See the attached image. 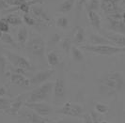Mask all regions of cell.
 <instances>
[{
	"label": "cell",
	"instance_id": "obj_3",
	"mask_svg": "<svg viewBox=\"0 0 125 123\" xmlns=\"http://www.w3.org/2000/svg\"><path fill=\"white\" fill-rule=\"evenodd\" d=\"M82 48L88 52L100 55H115L119 53H124L125 47H116L114 45H84Z\"/></svg>",
	"mask_w": 125,
	"mask_h": 123
},
{
	"label": "cell",
	"instance_id": "obj_8",
	"mask_svg": "<svg viewBox=\"0 0 125 123\" xmlns=\"http://www.w3.org/2000/svg\"><path fill=\"white\" fill-rule=\"evenodd\" d=\"M25 107H28L29 109L36 112L38 115L44 117L50 115L53 111V108L50 105L46 104L42 102H26Z\"/></svg>",
	"mask_w": 125,
	"mask_h": 123
},
{
	"label": "cell",
	"instance_id": "obj_33",
	"mask_svg": "<svg viewBox=\"0 0 125 123\" xmlns=\"http://www.w3.org/2000/svg\"><path fill=\"white\" fill-rule=\"evenodd\" d=\"M87 3H88V0H76V10H77V12L79 13V11H81L83 6L86 5Z\"/></svg>",
	"mask_w": 125,
	"mask_h": 123
},
{
	"label": "cell",
	"instance_id": "obj_30",
	"mask_svg": "<svg viewBox=\"0 0 125 123\" xmlns=\"http://www.w3.org/2000/svg\"><path fill=\"white\" fill-rule=\"evenodd\" d=\"M68 25H69V21H68L67 17L62 16V17L57 18V20H56V26H58L60 28H66Z\"/></svg>",
	"mask_w": 125,
	"mask_h": 123
},
{
	"label": "cell",
	"instance_id": "obj_41",
	"mask_svg": "<svg viewBox=\"0 0 125 123\" xmlns=\"http://www.w3.org/2000/svg\"><path fill=\"white\" fill-rule=\"evenodd\" d=\"M101 123H107L106 121H103V122H101Z\"/></svg>",
	"mask_w": 125,
	"mask_h": 123
},
{
	"label": "cell",
	"instance_id": "obj_17",
	"mask_svg": "<svg viewBox=\"0 0 125 123\" xmlns=\"http://www.w3.org/2000/svg\"><path fill=\"white\" fill-rule=\"evenodd\" d=\"M89 41L91 43V45H114L115 46V44L111 42L109 40H107L104 36H101L97 34L90 35Z\"/></svg>",
	"mask_w": 125,
	"mask_h": 123
},
{
	"label": "cell",
	"instance_id": "obj_15",
	"mask_svg": "<svg viewBox=\"0 0 125 123\" xmlns=\"http://www.w3.org/2000/svg\"><path fill=\"white\" fill-rule=\"evenodd\" d=\"M107 20L109 22V28L111 30L120 34H125V23L123 20H113L110 18H107Z\"/></svg>",
	"mask_w": 125,
	"mask_h": 123
},
{
	"label": "cell",
	"instance_id": "obj_6",
	"mask_svg": "<svg viewBox=\"0 0 125 123\" xmlns=\"http://www.w3.org/2000/svg\"><path fill=\"white\" fill-rule=\"evenodd\" d=\"M19 115L25 120V122L28 123H46L48 120L44 117H42L38 115L36 112L27 108H24L19 112Z\"/></svg>",
	"mask_w": 125,
	"mask_h": 123
},
{
	"label": "cell",
	"instance_id": "obj_9",
	"mask_svg": "<svg viewBox=\"0 0 125 123\" xmlns=\"http://www.w3.org/2000/svg\"><path fill=\"white\" fill-rule=\"evenodd\" d=\"M54 73H55V70H45V71L39 72L29 79L30 85L31 86H36V85H40L42 83H44L46 80H48Z\"/></svg>",
	"mask_w": 125,
	"mask_h": 123
},
{
	"label": "cell",
	"instance_id": "obj_5",
	"mask_svg": "<svg viewBox=\"0 0 125 123\" xmlns=\"http://www.w3.org/2000/svg\"><path fill=\"white\" fill-rule=\"evenodd\" d=\"M5 55H6L8 59L10 61V63L14 67L23 69L25 71H31L32 70V66L30 64V62L24 56L19 55L17 54H14V53H11L10 51H6Z\"/></svg>",
	"mask_w": 125,
	"mask_h": 123
},
{
	"label": "cell",
	"instance_id": "obj_12",
	"mask_svg": "<svg viewBox=\"0 0 125 123\" xmlns=\"http://www.w3.org/2000/svg\"><path fill=\"white\" fill-rule=\"evenodd\" d=\"M104 36L115 45L125 47V35L117 32H104Z\"/></svg>",
	"mask_w": 125,
	"mask_h": 123
},
{
	"label": "cell",
	"instance_id": "obj_20",
	"mask_svg": "<svg viewBox=\"0 0 125 123\" xmlns=\"http://www.w3.org/2000/svg\"><path fill=\"white\" fill-rule=\"evenodd\" d=\"M75 0H64L60 3V5L58 7L57 11L61 13H67L72 10L73 4H74Z\"/></svg>",
	"mask_w": 125,
	"mask_h": 123
},
{
	"label": "cell",
	"instance_id": "obj_7",
	"mask_svg": "<svg viewBox=\"0 0 125 123\" xmlns=\"http://www.w3.org/2000/svg\"><path fill=\"white\" fill-rule=\"evenodd\" d=\"M56 112L59 113V114L65 115V116H70V117H80L83 114V112H84V109H83V107H82L81 105L76 104V103H72V102H68Z\"/></svg>",
	"mask_w": 125,
	"mask_h": 123
},
{
	"label": "cell",
	"instance_id": "obj_2",
	"mask_svg": "<svg viewBox=\"0 0 125 123\" xmlns=\"http://www.w3.org/2000/svg\"><path fill=\"white\" fill-rule=\"evenodd\" d=\"M54 89V83L47 82L43 85L38 86L34 90H32L29 97L27 99V102H41L50 96L52 90Z\"/></svg>",
	"mask_w": 125,
	"mask_h": 123
},
{
	"label": "cell",
	"instance_id": "obj_11",
	"mask_svg": "<svg viewBox=\"0 0 125 123\" xmlns=\"http://www.w3.org/2000/svg\"><path fill=\"white\" fill-rule=\"evenodd\" d=\"M54 94L55 98L62 100L66 96V83L62 77L57 78L54 84Z\"/></svg>",
	"mask_w": 125,
	"mask_h": 123
},
{
	"label": "cell",
	"instance_id": "obj_37",
	"mask_svg": "<svg viewBox=\"0 0 125 123\" xmlns=\"http://www.w3.org/2000/svg\"><path fill=\"white\" fill-rule=\"evenodd\" d=\"M122 20H123V22L125 23V11H124V13L122 14Z\"/></svg>",
	"mask_w": 125,
	"mask_h": 123
},
{
	"label": "cell",
	"instance_id": "obj_34",
	"mask_svg": "<svg viewBox=\"0 0 125 123\" xmlns=\"http://www.w3.org/2000/svg\"><path fill=\"white\" fill-rule=\"evenodd\" d=\"M84 121L85 123H93V119L90 116V114H86L84 116Z\"/></svg>",
	"mask_w": 125,
	"mask_h": 123
},
{
	"label": "cell",
	"instance_id": "obj_29",
	"mask_svg": "<svg viewBox=\"0 0 125 123\" xmlns=\"http://www.w3.org/2000/svg\"><path fill=\"white\" fill-rule=\"evenodd\" d=\"M72 42H73V41L70 39V38L66 37L65 39H63L62 42H61V47H62V49L67 53V54H69L71 49H72Z\"/></svg>",
	"mask_w": 125,
	"mask_h": 123
},
{
	"label": "cell",
	"instance_id": "obj_10",
	"mask_svg": "<svg viewBox=\"0 0 125 123\" xmlns=\"http://www.w3.org/2000/svg\"><path fill=\"white\" fill-rule=\"evenodd\" d=\"M26 96H27L26 94L21 95L17 99L13 100L10 107L8 108L4 112L6 113L7 115H9V116H17V115H19V112L21 111V108H22V106L24 104V101L25 100V97H26Z\"/></svg>",
	"mask_w": 125,
	"mask_h": 123
},
{
	"label": "cell",
	"instance_id": "obj_18",
	"mask_svg": "<svg viewBox=\"0 0 125 123\" xmlns=\"http://www.w3.org/2000/svg\"><path fill=\"white\" fill-rule=\"evenodd\" d=\"M73 42L75 44H81L85 41V30L82 26H75L73 33Z\"/></svg>",
	"mask_w": 125,
	"mask_h": 123
},
{
	"label": "cell",
	"instance_id": "obj_19",
	"mask_svg": "<svg viewBox=\"0 0 125 123\" xmlns=\"http://www.w3.org/2000/svg\"><path fill=\"white\" fill-rule=\"evenodd\" d=\"M88 20L94 29L101 30V18L97 11H88Z\"/></svg>",
	"mask_w": 125,
	"mask_h": 123
},
{
	"label": "cell",
	"instance_id": "obj_32",
	"mask_svg": "<svg viewBox=\"0 0 125 123\" xmlns=\"http://www.w3.org/2000/svg\"><path fill=\"white\" fill-rule=\"evenodd\" d=\"M9 25H10V24L8 23L7 19L1 18L0 19V31H1V32H4V33L9 32V29H10Z\"/></svg>",
	"mask_w": 125,
	"mask_h": 123
},
{
	"label": "cell",
	"instance_id": "obj_22",
	"mask_svg": "<svg viewBox=\"0 0 125 123\" xmlns=\"http://www.w3.org/2000/svg\"><path fill=\"white\" fill-rule=\"evenodd\" d=\"M71 53H72V56H73V59L75 62H82L84 60V55L82 53L79 48H77L76 46L73 45L72 46V49H71Z\"/></svg>",
	"mask_w": 125,
	"mask_h": 123
},
{
	"label": "cell",
	"instance_id": "obj_4",
	"mask_svg": "<svg viewBox=\"0 0 125 123\" xmlns=\"http://www.w3.org/2000/svg\"><path fill=\"white\" fill-rule=\"evenodd\" d=\"M27 51L38 58H43L45 54V42L43 38L37 36L33 37L26 43Z\"/></svg>",
	"mask_w": 125,
	"mask_h": 123
},
{
	"label": "cell",
	"instance_id": "obj_14",
	"mask_svg": "<svg viewBox=\"0 0 125 123\" xmlns=\"http://www.w3.org/2000/svg\"><path fill=\"white\" fill-rule=\"evenodd\" d=\"M101 9L108 15L118 11V5L114 0H102Z\"/></svg>",
	"mask_w": 125,
	"mask_h": 123
},
{
	"label": "cell",
	"instance_id": "obj_24",
	"mask_svg": "<svg viewBox=\"0 0 125 123\" xmlns=\"http://www.w3.org/2000/svg\"><path fill=\"white\" fill-rule=\"evenodd\" d=\"M101 8L100 0H89L87 3V12L88 11H97Z\"/></svg>",
	"mask_w": 125,
	"mask_h": 123
},
{
	"label": "cell",
	"instance_id": "obj_25",
	"mask_svg": "<svg viewBox=\"0 0 125 123\" xmlns=\"http://www.w3.org/2000/svg\"><path fill=\"white\" fill-rule=\"evenodd\" d=\"M7 21L10 25H20L23 24V20L19 17L18 15H15V14H9L8 17H7Z\"/></svg>",
	"mask_w": 125,
	"mask_h": 123
},
{
	"label": "cell",
	"instance_id": "obj_13",
	"mask_svg": "<svg viewBox=\"0 0 125 123\" xmlns=\"http://www.w3.org/2000/svg\"><path fill=\"white\" fill-rule=\"evenodd\" d=\"M10 81H11L12 84H14V85H16V86H18L27 87V86H31L29 79L25 78L24 74L12 73L10 75Z\"/></svg>",
	"mask_w": 125,
	"mask_h": 123
},
{
	"label": "cell",
	"instance_id": "obj_1",
	"mask_svg": "<svg viewBox=\"0 0 125 123\" xmlns=\"http://www.w3.org/2000/svg\"><path fill=\"white\" fill-rule=\"evenodd\" d=\"M125 80L119 72H108L98 79L99 93L104 96H112L123 90Z\"/></svg>",
	"mask_w": 125,
	"mask_h": 123
},
{
	"label": "cell",
	"instance_id": "obj_21",
	"mask_svg": "<svg viewBox=\"0 0 125 123\" xmlns=\"http://www.w3.org/2000/svg\"><path fill=\"white\" fill-rule=\"evenodd\" d=\"M27 37H28V33H27V29L25 27H22L20 28L17 33V41L20 43V45L25 46L26 42H27Z\"/></svg>",
	"mask_w": 125,
	"mask_h": 123
},
{
	"label": "cell",
	"instance_id": "obj_36",
	"mask_svg": "<svg viewBox=\"0 0 125 123\" xmlns=\"http://www.w3.org/2000/svg\"><path fill=\"white\" fill-rule=\"evenodd\" d=\"M6 89L4 88V87H2V86H0V97H3V96H5L6 95Z\"/></svg>",
	"mask_w": 125,
	"mask_h": 123
},
{
	"label": "cell",
	"instance_id": "obj_16",
	"mask_svg": "<svg viewBox=\"0 0 125 123\" xmlns=\"http://www.w3.org/2000/svg\"><path fill=\"white\" fill-rule=\"evenodd\" d=\"M30 10H31V12L33 13L36 17H38L39 19H41L42 21H44V22H46V23H48V22L51 21L50 16L47 14V12H46L45 10H44V9L42 7L34 5Z\"/></svg>",
	"mask_w": 125,
	"mask_h": 123
},
{
	"label": "cell",
	"instance_id": "obj_28",
	"mask_svg": "<svg viewBox=\"0 0 125 123\" xmlns=\"http://www.w3.org/2000/svg\"><path fill=\"white\" fill-rule=\"evenodd\" d=\"M12 101L13 100H10V99L0 97V110L5 111L8 108H10L11 103H12Z\"/></svg>",
	"mask_w": 125,
	"mask_h": 123
},
{
	"label": "cell",
	"instance_id": "obj_39",
	"mask_svg": "<svg viewBox=\"0 0 125 123\" xmlns=\"http://www.w3.org/2000/svg\"><path fill=\"white\" fill-rule=\"evenodd\" d=\"M2 36H3V32H1V31H0V39L2 38Z\"/></svg>",
	"mask_w": 125,
	"mask_h": 123
},
{
	"label": "cell",
	"instance_id": "obj_35",
	"mask_svg": "<svg viewBox=\"0 0 125 123\" xmlns=\"http://www.w3.org/2000/svg\"><path fill=\"white\" fill-rule=\"evenodd\" d=\"M9 7L10 6L7 4V2H5L4 0H0V10H7Z\"/></svg>",
	"mask_w": 125,
	"mask_h": 123
},
{
	"label": "cell",
	"instance_id": "obj_38",
	"mask_svg": "<svg viewBox=\"0 0 125 123\" xmlns=\"http://www.w3.org/2000/svg\"><path fill=\"white\" fill-rule=\"evenodd\" d=\"M53 123H68V122H65V121H56V122H53Z\"/></svg>",
	"mask_w": 125,
	"mask_h": 123
},
{
	"label": "cell",
	"instance_id": "obj_26",
	"mask_svg": "<svg viewBox=\"0 0 125 123\" xmlns=\"http://www.w3.org/2000/svg\"><path fill=\"white\" fill-rule=\"evenodd\" d=\"M1 41L3 43H5V44H9V45H11V46L15 47V48H18L17 43L14 41L13 38L10 34H8V33H3V36L1 38Z\"/></svg>",
	"mask_w": 125,
	"mask_h": 123
},
{
	"label": "cell",
	"instance_id": "obj_31",
	"mask_svg": "<svg viewBox=\"0 0 125 123\" xmlns=\"http://www.w3.org/2000/svg\"><path fill=\"white\" fill-rule=\"evenodd\" d=\"M95 109L96 111L99 113V114H105L109 111V107L106 104H104V103H96L95 104Z\"/></svg>",
	"mask_w": 125,
	"mask_h": 123
},
{
	"label": "cell",
	"instance_id": "obj_23",
	"mask_svg": "<svg viewBox=\"0 0 125 123\" xmlns=\"http://www.w3.org/2000/svg\"><path fill=\"white\" fill-rule=\"evenodd\" d=\"M47 61L48 64L52 67H56L59 63V58L55 52H50L47 54Z\"/></svg>",
	"mask_w": 125,
	"mask_h": 123
},
{
	"label": "cell",
	"instance_id": "obj_27",
	"mask_svg": "<svg viewBox=\"0 0 125 123\" xmlns=\"http://www.w3.org/2000/svg\"><path fill=\"white\" fill-rule=\"evenodd\" d=\"M23 20L25 24L27 25H30V26H34V25H39L42 24V22H39L38 20L34 19L33 17H31L28 13H25L24 14V17H23Z\"/></svg>",
	"mask_w": 125,
	"mask_h": 123
},
{
	"label": "cell",
	"instance_id": "obj_40",
	"mask_svg": "<svg viewBox=\"0 0 125 123\" xmlns=\"http://www.w3.org/2000/svg\"><path fill=\"white\" fill-rule=\"evenodd\" d=\"M4 1H5V2H9V1H10V0H4Z\"/></svg>",
	"mask_w": 125,
	"mask_h": 123
}]
</instances>
